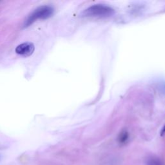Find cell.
<instances>
[{"instance_id":"1","label":"cell","mask_w":165,"mask_h":165,"mask_svg":"<svg viewBox=\"0 0 165 165\" xmlns=\"http://www.w3.org/2000/svg\"><path fill=\"white\" fill-rule=\"evenodd\" d=\"M115 14L113 8L103 4H96L89 7L83 12V16L90 18H109Z\"/></svg>"},{"instance_id":"2","label":"cell","mask_w":165,"mask_h":165,"mask_svg":"<svg viewBox=\"0 0 165 165\" xmlns=\"http://www.w3.org/2000/svg\"><path fill=\"white\" fill-rule=\"evenodd\" d=\"M53 13L54 9L52 7L50 6L39 7L28 16L25 22V27H28L38 19H48L53 15Z\"/></svg>"},{"instance_id":"3","label":"cell","mask_w":165,"mask_h":165,"mask_svg":"<svg viewBox=\"0 0 165 165\" xmlns=\"http://www.w3.org/2000/svg\"><path fill=\"white\" fill-rule=\"evenodd\" d=\"M34 49L35 47L33 43L27 42L18 45L16 48V52L22 56L28 57L34 53Z\"/></svg>"},{"instance_id":"4","label":"cell","mask_w":165,"mask_h":165,"mask_svg":"<svg viewBox=\"0 0 165 165\" xmlns=\"http://www.w3.org/2000/svg\"><path fill=\"white\" fill-rule=\"evenodd\" d=\"M145 165H165V164L161 158L152 156L146 158Z\"/></svg>"},{"instance_id":"5","label":"cell","mask_w":165,"mask_h":165,"mask_svg":"<svg viewBox=\"0 0 165 165\" xmlns=\"http://www.w3.org/2000/svg\"><path fill=\"white\" fill-rule=\"evenodd\" d=\"M128 135L127 132H124L121 134V135H119V141L121 143H126L127 141L128 140Z\"/></svg>"},{"instance_id":"6","label":"cell","mask_w":165,"mask_h":165,"mask_svg":"<svg viewBox=\"0 0 165 165\" xmlns=\"http://www.w3.org/2000/svg\"><path fill=\"white\" fill-rule=\"evenodd\" d=\"M164 133H165V126H164V127L163 128V130L161 131V135H163Z\"/></svg>"}]
</instances>
